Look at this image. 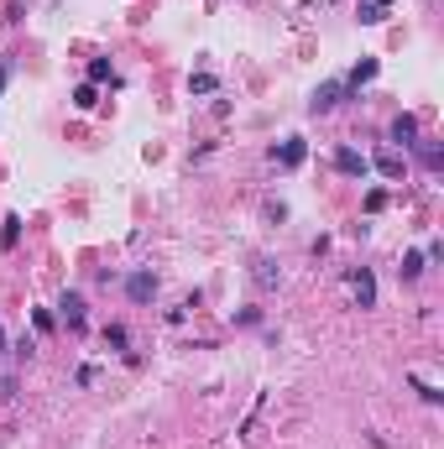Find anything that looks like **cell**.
Instances as JSON below:
<instances>
[{
    "instance_id": "cell-1",
    "label": "cell",
    "mask_w": 444,
    "mask_h": 449,
    "mask_svg": "<svg viewBox=\"0 0 444 449\" xmlns=\"http://www.w3.org/2000/svg\"><path fill=\"white\" fill-rule=\"evenodd\" d=\"M345 287H351V298L361 303V309H371V303H376V282H371L366 267H351V272H345Z\"/></svg>"
},
{
    "instance_id": "cell-2",
    "label": "cell",
    "mask_w": 444,
    "mask_h": 449,
    "mask_svg": "<svg viewBox=\"0 0 444 449\" xmlns=\"http://www.w3.org/2000/svg\"><path fill=\"white\" fill-rule=\"evenodd\" d=\"M126 293H131V303H152L157 298V277L152 272H131L126 277Z\"/></svg>"
},
{
    "instance_id": "cell-3",
    "label": "cell",
    "mask_w": 444,
    "mask_h": 449,
    "mask_svg": "<svg viewBox=\"0 0 444 449\" xmlns=\"http://www.w3.org/2000/svg\"><path fill=\"white\" fill-rule=\"evenodd\" d=\"M334 167H340L345 178H366V167H371V162H366V157H361L356 147H340V152H334Z\"/></svg>"
},
{
    "instance_id": "cell-4",
    "label": "cell",
    "mask_w": 444,
    "mask_h": 449,
    "mask_svg": "<svg viewBox=\"0 0 444 449\" xmlns=\"http://www.w3.org/2000/svg\"><path fill=\"white\" fill-rule=\"evenodd\" d=\"M371 167H376L382 178H402V167H408V162H402V152H397V147H382V152L371 157Z\"/></svg>"
},
{
    "instance_id": "cell-5",
    "label": "cell",
    "mask_w": 444,
    "mask_h": 449,
    "mask_svg": "<svg viewBox=\"0 0 444 449\" xmlns=\"http://www.w3.org/2000/svg\"><path fill=\"white\" fill-rule=\"evenodd\" d=\"M340 100H345V84H319V89H314V100H308V104H314V110L325 115V110H334Z\"/></svg>"
},
{
    "instance_id": "cell-6",
    "label": "cell",
    "mask_w": 444,
    "mask_h": 449,
    "mask_svg": "<svg viewBox=\"0 0 444 449\" xmlns=\"http://www.w3.org/2000/svg\"><path fill=\"white\" fill-rule=\"evenodd\" d=\"M58 309H63V319H69V329H84V298L78 293H63Z\"/></svg>"
},
{
    "instance_id": "cell-7",
    "label": "cell",
    "mask_w": 444,
    "mask_h": 449,
    "mask_svg": "<svg viewBox=\"0 0 444 449\" xmlns=\"http://www.w3.org/2000/svg\"><path fill=\"white\" fill-rule=\"evenodd\" d=\"M303 157H308V147H303V141H298V136H293V141H282V152H277V162H282V167H298V162H303Z\"/></svg>"
},
{
    "instance_id": "cell-8",
    "label": "cell",
    "mask_w": 444,
    "mask_h": 449,
    "mask_svg": "<svg viewBox=\"0 0 444 449\" xmlns=\"http://www.w3.org/2000/svg\"><path fill=\"white\" fill-rule=\"evenodd\" d=\"M16 241H21V220H16V215H6V224H0V246L16 251Z\"/></svg>"
},
{
    "instance_id": "cell-9",
    "label": "cell",
    "mask_w": 444,
    "mask_h": 449,
    "mask_svg": "<svg viewBox=\"0 0 444 449\" xmlns=\"http://www.w3.org/2000/svg\"><path fill=\"white\" fill-rule=\"evenodd\" d=\"M419 136V121H413V115H397L392 121V141H413Z\"/></svg>"
},
{
    "instance_id": "cell-10",
    "label": "cell",
    "mask_w": 444,
    "mask_h": 449,
    "mask_svg": "<svg viewBox=\"0 0 444 449\" xmlns=\"http://www.w3.org/2000/svg\"><path fill=\"white\" fill-rule=\"evenodd\" d=\"M126 324H110V329H105V345H115V350H126Z\"/></svg>"
},
{
    "instance_id": "cell-11",
    "label": "cell",
    "mask_w": 444,
    "mask_h": 449,
    "mask_svg": "<svg viewBox=\"0 0 444 449\" xmlns=\"http://www.w3.org/2000/svg\"><path fill=\"white\" fill-rule=\"evenodd\" d=\"M74 104H78V110H94V84H78L74 89Z\"/></svg>"
},
{
    "instance_id": "cell-12",
    "label": "cell",
    "mask_w": 444,
    "mask_h": 449,
    "mask_svg": "<svg viewBox=\"0 0 444 449\" xmlns=\"http://www.w3.org/2000/svg\"><path fill=\"white\" fill-rule=\"evenodd\" d=\"M257 282L262 287H277V267H272V261H257Z\"/></svg>"
},
{
    "instance_id": "cell-13",
    "label": "cell",
    "mask_w": 444,
    "mask_h": 449,
    "mask_svg": "<svg viewBox=\"0 0 444 449\" xmlns=\"http://www.w3.org/2000/svg\"><path fill=\"white\" fill-rule=\"evenodd\" d=\"M419 157H423V167H428V173H439V167H444V152H439V147H423Z\"/></svg>"
},
{
    "instance_id": "cell-14",
    "label": "cell",
    "mask_w": 444,
    "mask_h": 449,
    "mask_svg": "<svg viewBox=\"0 0 444 449\" xmlns=\"http://www.w3.org/2000/svg\"><path fill=\"white\" fill-rule=\"evenodd\" d=\"M105 78H110V63L94 58V63H89V84H105Z\"/></svg>"
},
{
    "instance_id": "cell-15",
    "label": "cell",
    "mask_w": 444,
    "mask_h": 449,
    "mask_svg": "<svg viewBox=\"0 0 444 449\" xmlns=\"http://www.w3.org/2000/svg\"><path fill=\"white\" fill-rule=\"evenodd\" d=\"M423 272V256L419 251H408V256H402V277H419Z\"/></svg>"
},
{
    "instance_id": "cell-16",
    "label": "cell",
    "mask_w": 444,
    "mask_h": 449,
    "mask_svg": "<svg viewBox=\"0 0 444 449\" xmlns=\"http://www.w3.org/2000/svg\"><path fill=\"white\" fill-rule=\"evenodd\" d=\"M382 16H387V11H382V6H371V0H366V6H361V21H366V26H376Z\"/></svg>"
},
{
    "instance_id": "cell-17",
    "label": "cell",
    "mask_w": 444,
    "mask_h": 449,
    "mask_svg": "<svg viewBox=\"0 0 444 449\" xmlns=\"http://www.w3.org/2000/svg\"><path fill=\"white\" fill-rule=\"evenodd\" d=\"M194 95H214V73H194Z\"/></svg>"
},
{
    "instance_id": "cell-18",
    "label": "cell",
    "mask_w": 444,
    "mask_h": 449,
    "mask_svg": "<svg viewBox=\"0 0 444 449\" xmlns=\"http://www.w3.org/2000/svg\"><path fill=\"white\" fill-rule=\"evenodd\" d=\"M366 78H376V63H361V68H356V73H351V84H356V89H361V84H366Z\"/></svg>"
},
{
    "instance_id": "cell-19",
    "label": "cell",
    "mask_w": 444,
    "mask_h": 449,
    "mask_svg": "<svg viewBox=\"0 0 444 449\" xmlns=\"http://www.w3.org/2000/svg\"><path fill=\"white\" fill-rule=\"evenodd\" d=\"M6 78H11V68H6V63H0V89H6Z\"/></svg>"
},
{
    "instance_id": "cell-20",
    "label": "cell",
    "mask_w": 444,
    "mask_h": 449,
    "mask_svg": "<svg viewBox=\"0 0 444 449\" xmlns=\"http://www.w3.org/2000/svg\"><path fill=\"white\" fill-rule=\"evenodd\" d=\"M371 6H382V11H387V6H392V0H371Z\"/></svg>"
},
{
    "instance_id": "cell-21",
    "label": "cell",
    "mask_w": 444,
    "mask_h": 449,
    "mask_svg": "<svg viewBox=\"0 0 444 449\" xmlns=\"http://www.w3.org/2000/svg\"><path fill=\"white\" fill-rule=\"evenodd\" d=\"M0 350H6V329H0Z\"/></svg>"
}]
</instances>
